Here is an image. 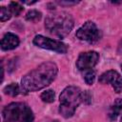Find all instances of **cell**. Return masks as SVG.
I'll use <instances>...</instances> for the list:
<instances>
[{"instance_id": "obj_1", "label": "cell", "mask_w": 122, "mask_h": 122, "mask_svg": "<svg viewBox=\"0 0 122 122\" xmlns=\"http://www.w3.org/2000/svg\"><path fill=\"white\" fill-rule=\"evenodd\" d=\"M58 68L53 62H45L23 76L21 80L22 90L35 92L49 86L56 77Z\"/></svg>"}, {"instance_id": "obj_2", "label": "cell", "mask_w": 122, "mask_h": 122, "mask_svg": "<svg viewBox=\"0 0 122 122\" xmlns=\"http://www.w3.org/2000/svg\"><path fill=\"white\" fill-rule=\"evenodd\" d=\"M45 28L51 35L64 38L73 28V18L66 11L53 12L46 17Z\"/></svg>"}, {"instance_id": "obj_3", "label": "cell", "mask_w": 122, "mask_h": 122, "mask_svg": "<svg viewBox=\"0 0 122 122\" xmlns=\"http://www.w3.org/2000/svg\"><path fill=\"white\" fill-rule=\"evenodd\" d=\"M83 99L81 90L74 86H69L63 90L60 94L59 112L65 118L71 117L74 114L76 108Z\"/></svg>"}, {"instance_id": "obj_4", "label": "cell", "mask_w": 122, "mask_h": 122, "mask_svg": "<svg viewBox=\"0 0 122 122\" xmlns=\"http://www.w3.org/2000/svg\"><path fill=\"white\" fill-rule=\"evenodd\" d=\"M75 35L78 39L82 41L88 43H94L99 40L101 36V32L93 22L88 21L84 23V25L76 30Z\"/></svg>"}, {"instance_id": "obj_5", "label": "cell", "mask_w": 122, "mask_h": 122, "mask_svg": "<svg viewBox=\"0 0 122 122\" xmlns=\"http://www.w3.org/2000/svg\"><path fill=\"white\" fill-rule=\"evenodd\" d=\"M33 44L39 48L53 51L58 53H66L68 51V48L64 43L58 40L45 37L43 35H36L33 38Z\"/></svg>"}, {"instance_id": "obj_6", "label": "cell", "mask_w": 122, "mask_h": 122, "mask_svg": "<svg viewBox=\"0 0 122 122\" xmlns=\"http://www.w3.org/2000/svg\"><path fill=\"white\" fill-rule=\"evenodd\" d=\"M99 54L96 51H91L82 52L76 61V67L79 71H88L92 70L98 62Z\"/></svg>"}, {"instance_id": "obj_7", "label": "cell", "mask_w": 122, "mask_h": 122, "mask_svg": "<svg viewBox=\"0 0 122 122\" xmlns=\"http://www.w3.org/2000/svg\"><path fill=\"white\" fill-rule=\"evenodd\" d=\"M25 104L22 103H10L3 110L4 122H16L21 118L22 112L25 109Z\"/></svg>"}, {"instance_id": "obj_8", "label": "cell", "mask_w": 122, "mask_h": 122, "mask_svg": "<svg viewBox=\"0 0 122 122\" xmlns=\"http://www.w3.org/2000/svg\"><path fill=\"white\" fill-rule=\"evenodd\" d=\"M99 82L102 84H111L115 92H122V78L116 71H107L99 77Z\"/></svg>"}, {"instance_id": "obj_9", "label": "cell", "mask_w": 122, "mask_h": 122, "mask_svg": "<svg viewBox=\"0 0 122 122\" xmlns=\"http://www.w3.org/2000/svg\"><path fill=\"white\" fill-rule=\"evenodd\" d=\"M18 45H19V38L17 37V35L10 32L6 33L1 40V48L4 51L13 50Z\"/></svg>"}, {"instance_id": "obj_10", "label": "cell", "mask_w": 122, "mask_h": 122, "mask_svg": "<svg viewBox=\"0 0 122 122\" xmlns=\"http://www.w3.org/2000/svg\"><path fill=\"white\" fill-rule=\"evenodd\" d=\"M122 112V98H117L111 106L109 111V117L111 120H115Z\"/></svg>"}, {"instance_id": "obj_11", "label": "cell", "mask_w": 122, "mask_h": 122, "mask_svg": "<svg viewBox=\"0 0 122 122\" xmlns=\"http://www.w3.org/2000/svg\"><path fill=\"white\" fill-rule=\"evenodd\" d=\"M19 86L16 83H11L4 88V92L5 94H9L10 96H16L19 93Z\"/></svg>"}, {"instance_id": "obj_12", "label": "cell", "mask_w": 122, "mask_h": 122, "mask_svg": "<svg viewBox=\"0 0 122 122\" xmlns=\"http://www.w3.org/2000/svg\"><path fill=\"white\" fill-rule=\"evenodd\" d=\"M20 120L21 122H33V113L28 106H25Z\"/></svg>"}, {"instance_id": "obj_13", "label": "cell", "mask_w": 122, "mask_h": 122, "mask_svg": "<svg viewBox=\"0 0 122 122\" xmlns=\"http://www.w3.org/2000/svg\"><path fill=\"white\" fill-rule=\"evenodd\" d=\"M41 16H42V13L40 11L35 10H31L27 12L26 20L30 21V22H36V21H39L41 19Z\"/></svg>"}, {"instance_id": "obj_14", "label": "cell", "mask_w": 122, "mask_h": 122, "mask_svg": "<svg viewBox=\"0 0 122 122\" xmlns=\"http://www.w3.org/2000/svg\"><path fill=\"white\" fill-rule=\"evenodd\" d=\"M54 95H55V93L52 90H47L41 93L40 97H41L42 101H44L46 103H51L54 100Z\"/></svg>"}, {"instance_id": "obj_15", "label": "cell", "mask_w": 122, "mask_h": 122, "mask_svg": "<svg viewBox=\"0 0 122 122\" xmlns=\"http://www.w3.org/2000/svg\"><path fill=\"white\" fill-rule=\"evenodd\" d=\"M9 10H10L12 15L18 16L21 13V11L23 10V7L17 2H10L9 5Z\"/></svg>"}, {"instance_id": "obj_16", "label": "cell", "mask_w": 122, "mask_h": 122, "mask_svg": "<svg viewBox=\"0 0 122 122\" xmlns=\"http://www.w3.org/2000/svg\"><path fill=\"white\" fill-rule=\"evenodd\" d=\"M84 79H85V82L88 84V85H92L95 79V71H92V70H88V71H85V73H84Z\"/></svg>"}, {"instance_id": "obj_17", "label": "cell", "mask_w": 122, "mask_h": 122, "mask_svg": "<svg viewBox=\"0 0 122 122\" xmlns=\"http://www.w3.org/2000/svg\"><path fill=\"white\" fill-rule=\"evenodd\" d=\"M11 12L10 10H9V8H6V7H1V10H0V20L3 22V21H7L9 20L10 17H11Z\"/></svg>"}, {"instance_id": "obj_18", "label": "cell", "mask_w": 122, "mask_h": 122, "mask_svg": "<svg viewBox=\"0 0 122 122\" xmlns=\"http://www.w3.org/2000/svg\"><path fill=\"white\" fill-rule=\"evenodd\" d=\"M57 3L59 5H62V6H70V5H75L78 3V1H57Z\"/></svg>"}, {"instance_id": "obj_19", "label": "cell", "mask_w": 122, "mask_h": 122, "mask_svg": "<svg viewBox=\"0 0 122 122\" xmlns=\"http://www.w3.org/2000/svg\"><path fill=\"white\" fill-rule=\"evenodd\" d=\"M22 2L25 3V4H28V5H31V4L36 3V1H22Z\"/></svg>"}, {"instance_id": "obj_20", "label": "cell", "mask_w": 122, "mask_h": 122, "mask_svg": "<svg viewBox=\"0 0 122 122\" xmlns=\"http://www.w3.org/2000/svg\"><path fill=\"white\" fill-rule=\"evenodd\" d=\"M118 51H119L120 53H122V40H121V42H120V44H119V46H118Z\"/></svg>"}, {"instance_id": "obj_21", "label": "cell", "mask_w": 122, "mask_h": 122, "mask_svg": "<svg viewBox=\"0 0 122 122\" xmlns=\"http://www.w3.org/2000/svg\"><path fill=\"white\" fill-rule=\"evenodd\" d=\"M121 122H122V117H121Z\"/></svg>"}, {"instance_id": "obj_22", "label": "cell", "mask_w": 122, "mask_h": 122, "mask_svg": "<svg viewBox=\"0 0 122 122\" xmlns=\"http://www.w3.org/2000/svg\"><path fill=\"white\" fill-rule=\"evenodd\" d=\"M121 68H122V66H121Z\"/></svg>"}]
</instances>
